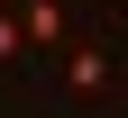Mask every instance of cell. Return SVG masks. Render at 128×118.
Wrapping results in <instances>:
<instances>
[{"mask_svg": "<svg viewBox=\"0 0 128 118\" xmlns=\"http://www.w3.org/2000/svg\"><path fill=\"white\" fill-rule=\"evenodd\" d=\"M101 82H110V55H101V45H64V91H101Z\"/></svg>", "mask_w": 128, "mask_h": 118, "instance_id": "cell-1", "label": "cell"}, {"mask_svg": "<svg viewBox=\"0 0 128 118\" xmlns=\"http://www.w3.org/2000/svg\"><path fill=\"white\" fill-rule=\"evenodd\" d=\"M18 27H28V45H64V9L55 0H18Z\"/></svg>", "mask_w": 128, "mask_h": 118, "instance_id": "cell-2", "label": "cell"}, {"mask_svg": "<svg viewBox=\"0 0 128 118\" xmlns=\"http://www.w3.org/2000/svg\"><path fill=\"white\" fill-rule=\"evenodd\" d=\"M28 55V27H18V9H0V64H18Z\"/></svg>", "mask_w": 128, "mask_h": 118, "instance_id": "cell-3", "label": "cell"}, {"mask_svg": "<svg viewBox=\"0 0 128 118\" xmlns=\"http://www.w3.org/2000/svg\"><path fill=\"white\" fill-rule=\"evenodd\" d=\"M0 9H9V0H0Z\"/></svg>", "mask_w": 128, "mask_h": 118, "instance_id": "cell-4", "label": "cell"}]
</instances>
